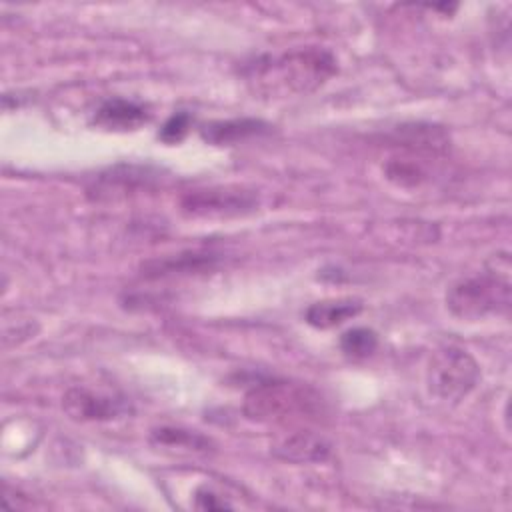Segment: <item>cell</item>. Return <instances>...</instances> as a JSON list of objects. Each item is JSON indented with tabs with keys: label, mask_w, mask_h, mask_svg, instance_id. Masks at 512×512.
Segmentation results:
<instances>
[{
	"label": "cell",
	"mask_w": 512,
	"mask_h": 512,
	"mask_svg": "<svg viewBox=\"0 0 512 512\" xmlns=\"http://www.w3.org/2000/svg\"><path fill=\"white\" fill-rule=\"evenodd\" d=\"M338 72L334 54L320 46L288 50L280 56H260L248 70L246 80L254 92L266 96L310 94Z\"/></svg>",
	"instance_id": "cell-1"
},
{
	"label": "cell",
	"mask_w": 512,
	"mask_h": 512,
	"mask_svg": "<svg viewBox=\"0 0 512 512\" xmlns=\"http://www.w3.org/2000/svg\"><path fill=\"white\" fill-rule=\"evenodd\" d=\"M510 256L496 252L484 264V270L458 278L446 290V306L460 320H484L510 312Z\"/></svg>",
	"instance_id": "cell-2"
},
{
	"label": "cell",
	"mask_w": 512,
	"mask_h": 512,
	"mask_svg": "<svg viewBox=\"0 0 512 512\" xmlns=\"http://www.w3.org/2000/svg\"><path fill=\"white\" fill-rule=\"evenodd\" d=\"M244 416L254 422H286L312 418L322 410L320 394L304 384L264 380L244 396Z\"/></svg>",
	"instance_id": "cell-3"
},
{
	"label": "cell",
	"mask_w": 512,
	"mask_h": 512,
	"mask_svg": "<svg viewBox=\"0 0 512 512\" xmlns=\"http://www.w3.org/2000/svg\"><path fill=\"white\" fill-rule=\"evenodd\" d=\"M480 380V366L460 346L448 344L438 348L426 370V384L432 396L442 402L458 404L464 400Z\"/></svg>",
	"instance_id": "cell-4"
},
{
	"label": "cell",
	"mask_w": 512,
	"mask_h": 512,
	"mask_svg": "<svg viewBox=\"0 0 512 512\" xmlns=\"http://www.w3.org/2000/svg\"><path fill=\"white\" fill-rule=\"evenodd\" d=\"M258 196L242 186H214L190 190L180 200V210L190 218H234L254 212Z\"/></svg>",
	"instance_id": "cell-5"
},
{
	"label": "cell",
	"mask_w": 512,
	"mask_h": 512,
	"mask_svg": "<svg viewBox=\"0 0 512 512\" xmlns=\"http://www.w3.org/2000/svg\"><path fill=\"white\" fill-rule=\"evenodd\" d=\"M62 408L64 412L80 422H102V420H114L128 412V406L124 400L114 398L110 394L94 392L88 388H70L62 396Z\"/></svg>",
	"instance_id": "cell-6"
},
{
	"label": "cell",
	"mask_w": 512,
	"mask_h": 512,
	"mask_svg": "<svg viewBox=\"0 0 512 512\" xmlns=\"http://www.w3.org/2000/svg\"><path fill=\"white\" fill-rule=\"evenodd\" d=\"M330 442L310 430H300L282 438L274 448V456L286 462L308 464V462H324L330 456Z\"/></svg>",
	"instance_id": "cell-7"
},
{
	"label": "cell",
	"mask_w": 512,
	"mask_h": 512,
	"mask_svg": "<svg viewBox=\"0 0 512 512\" xmlns=\"http://www.w3.org/2000/svg\"><path fill=\"white\" fill-rule=\"evenodd\" d=\"M146 106L126 100V98H110L106 100L94 114V124L106 130H136L148 120Z\"/></svg>",
	"instance_id": "cell-8"
},
{
	"label": "cell",
	"mask_w": 512,
	"mask_h": 512,
	"mask_svg": "<svg viewBox=\"0 0 512 512\" xmlns=\"http://www.w3.org/2000/svg\"><path fill=\"white\" fill-rule=\"evenodd\" d=\"M270 132V124L256 118H234V120H214L200 128V136L208 144H234L252 136Z\"/></svg>",
	"instance_id": "cell-9"
},
{
	"label": "cell",
	"mask_w": 512,
	"mask_h": 512,
	"mask_svg": "<svg viewBox=\"0 0 512 512\" xmlns=\"http://www.w3.org/2000/svg\"><path fill=\"white\" fill-rule=\"evenodd\" d=\"M360 310H362L360 300H352V298L322 300V302H314L306 308L304 320L318 330H328V328L340 326L346 320L358 316Z\"/></svg>",
	"instance_id": "cell-10"
},
{
	"label": "cell",
	"mask_w": 512,
	"mask_h": 512,
	"mask_svg": "<svg viewBox=\"0 0 512 512\" xmlns=\"http://www.w3.org/2000/svg\"><path fill=\"white\" fill-rule=\"evenodd\" d=\"M396 136L402 146L420 152H440L448 146V134L432 124H404L398 126Z\"/></svg>",
	"instance_id": "cell-11"
},
{
	"label": "cell",
	"mask_w": 512,
	"mask_h": 512,
	"mask_svg": "<svg viewBox=\"0 0 512 512\" xmlns=\"http://www.w3.org/2000/svg\"><path fill=\"white\" fill-rule=\"evenodd\" d=\"M214 256L212 254H198V252H188V254H174L166 256L160 260H150L142 266L144 276H166V274H176V272H196L202 268H210Z\"/></svg>",
	"instance_id": "cell-12"
},
{
	"label": "cell",
	"mask_w": 512,
	"mask_h": 512,
	"mask_svg": "<svg viewBox=\"0 0 512 512\" xmlns=\"http://www.w3.org/2000/svg\"><path fill=\"white\" fill-rule=\"evenodd\" d=\"M150 440L158 446H184L190 450H206L210 446V440L194 430H184V428H172V426H162L152 430Z\"/></svg>",
	"instance_id": "cell-13"
},
{
	"label": "cell",
	"mask_w": 512,
	"mask_h": 512,
	"mask_svg": "<svg viewBox=\"0 0 512 512\" xmlns=\"http://www.w3.org/2000/svg\"><path fill=\"white\" fill-rule=\"evenodd\" d=\"M378 348V334L372 328L356 326L340 336V350L350 358H366Z\"/></svg>",
	"instance_id": "cell-14"
},
{
	"label": "cell",
	"mask_w": 512,
	"mask_h": 512,
	"mask_svg": "<svg viewBox=\"0 0 512 512\" xmlns=\"http://www.w3.org/2000/svg\"><path fill=\"white\" fill-rule=\"evenodd\" d=\"M384 170L388 180L396 182L398 186H416L424 178V172L420 170V166H416V162H410V160L392 158Z\"/></svg>",
	"instance_id": "cell-15"
},
{
	"label": "cell",
	"mask_w": 512,
	"mask_h": 512,
	"mask_svg": "<svg viewBox=\"0 0 512 512\" xmlns=\"http://www.w3.org/2000/svg\"><path fill=\"white\" fill-rule=\"evenodd\" d=\"M190 124H192V116L184 110L180 112H174L160 128L158 132V138L166 144H178L190 130Z\"/></svg>",
	"instance_id": "cell-16"
},
{
	"label": "cell",
	"mask_w": 512,
	"mask_h": 512,
	"mask_svg": "<svg viewBox=\"0 0 512 512\" xmlns=\"http://www.w3.org/2000/svg\"><path fill=\"white\" fill-rule=\"evenodd\" d=\"M222 494L214 492L208 486H202L196 490V508L200 510H220V508H230L232 504L226 502L224 498H220Z\"/></svg>",
	"instance_id": "cell-17"
}]
</instances>
